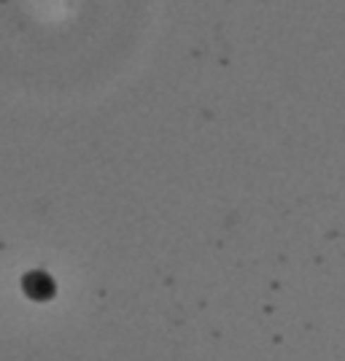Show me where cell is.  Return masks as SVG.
Here are the masks:
<instances>
[{
	"label": "cell",
	"instance_id": "cell-1",
	"mask_svg": "<svg viewBox=\"0 0 345 361\" xmlns=\"http://www.w3.org/2000/svg\"><path fill=\"white\" fill-rule=\"evenodd\" d=\"M22 291L32 302H52L54 294H57V283H54V278L49 272L30 270L22 275Z\"/></svg>",
	"mask_w": 345,
	"mask_h": 361
}]
</instances>
